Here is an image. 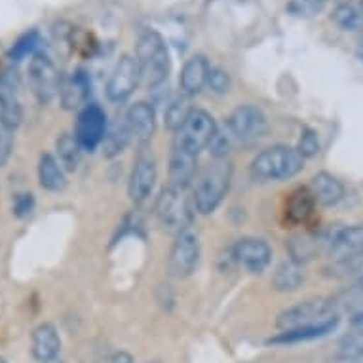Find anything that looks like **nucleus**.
I'll use <instances>...</instances> for the list:
<instances>
[{"instance_id":"1","label":"nucleus","mask_w":363,"mask_h":363,"mask_svg":"<svg viewBox=\"0 0 363 363\" xmlns=\"http://www.w3.org/2000/svg\"><path fill=\"white\" fill-rule=\"evenodd\" d=\"M233 179V166L226 158H215L198 173L192 183V206L198 213L209 215L225 200Z\"/></svg>"},{"instance_id":"2","label":"nucleus","mask_w":363,"mask_h":363,"mask_svg":"<svg viewBox=\"0 0 363 363\" xmlns=\"http://www.w3.org/2000/svg\"><path fill=\"white\" fill-rule=\"evenodd\" d=\"M304 158L297 149L276 145L264 149L251 162V175L257 181H287L303 172Z\"/></svg>"},{"instance_id":"3","label":"nucleus","mask_w":363,"mask_h":363,"mask_svg":"<svg viewBox=\"0 0 363 363\" xmlns=\"http://www.w3.org/2000/svg\"><path fill=\"white\" fill-rule=\"evenodd\" d=\"M138 63L141 69V77L147 80L149 88H156L167 80L169 69H172V60L169 52L160 33L155 29L141 30L138 38Z\"/></svg>"},{"instance_id":"4","label":"nucleus","mask_w":363,"mask_h":363,"mask_svg":"<svg viewBox=\"0 0 363 363\" xmlns=\"http://www.w3.org/2000/svg\"><path fill=\"white\" fill-rule=\"evenodd\" d=\"M155 213L160 220V225L169 230V233H183L191 228L192 223V208L189 198L185 194V189L179 186H166L156 198Z\"/></svg>"},{"instance_id":"5","label":"nucleus","mask_w":363,"mask_h":363,"mask_svg":"<svg viewBox=\"0 0 363 363\" xmlns=\"http://www.w3.org/2000/svg\"><path fill=\"white\" fill-rule=\"evenodd\" d=\"M27 78H29V86L33 89V96L38 99L42 105H48L54 101L55 97L60 96L61 89V78L57 67L48 55L35 54L27 69Z\"/></svg>"},{"instance_id":"6","label":"nucleus","mask_w":363,"mask_h":363,"mask_svg":"<svg viewBox=\"0 0 363 363\" xmlns=\"http://www.w3.org/2000/svg\"><path fill=\"white\" fill-rule=\"evenodd\" d=\"M217 130H219L217 122H215L213 116L208 111H203V108H192L191 114L186 116L183 128L177 131L175 141L179 145H183L185 149L200 155V150L209 147V143L213 141Z\"/></svg>"},{"instance_id":"7","label":"nucleus","mask_w":363,"mask_h":363,"mask_svg":"<svg viewBox=\"0 0 363 363\" xmlns=\"http://www.w3.org/2000/svg\"><path fill=\"white\" fill-rule=\"evenodd\" d=\"M335 303H328L322 298H315V301H304V303L291 306V308L284 310L276 325L286 331V329H295V328H304V325H314V323H322L325 320L335 318L333 314Z\"/></svg>"},{"instance_id":"8","label":"nucleus","mask_w":363,"mask_h":363,"mask_svg":"<svg viewBox=\"0 0 363 363\" xmlns=\"http://www.w3.org/2000/svg\"><path fill=\"white\" fill-rule=\"evenodd\" d=\"M226 128L230 130L236 141L251 143L267 133L268 120L261 108L255 105H240L226 120Z\"/></svg>"},{"instance_id":"9","label":"nucleus","mask_w":363,"mask_h":363,"mask_svg":"<svg viewBox=\"0 0 363 363\" xmlns=\"http://www.w3.org/2000/svg\"><path fill=\"white\" fill-rule=\"evenodd\" d=\"M107 114L99 105L89 103L78 113L74 138L80 143L82 150H96L103 143V138L107 133Z\"/></svg>"},{"instance_id":"10","label":"nucleus","mask_w":363,"mask_h":363,"mask_svg":"<svg viewBox=\"0 0 363 363\" xmlns=\"http://www.w3.org/2000/svg\"><path fill=\"white\" fill-rule=\"evenodd\" d=\"M141 78L138 60L131 55H122L107 80V97L114 103L125 101L138 89Z\"/></svg>"},{"instance_id":"11","label":"nucleus","mask_w":363,"mask_h":363,"mask_svg":"<svg viewBox=\"0 0 363 363\" xmlns=\"http://www.w3.org/2000/svg\"><path fill=\"white\" fill-rule=\"evenodd\" d=\"M320 236L322 247L339 257H350V255H363V225H352V226H329L328 230Z\"/></svg>"},{"instance_id":"12","label":"nucleus","mask_w":363,"mask_h":363,"mask_svg":"<svg viewBox=\"0 0 363 363\" xmlns=\"http://www.w3.org/2000/svg\"><path fill=\"white\" fill-rule=\"evenodd\" d=\"M198 259H200V242L196 234L191 228H186L175 236L169 253V270L177 278H186L196 270Z\"/></svg>"},{"instance_id":"13","label":"nucleus","mask_w":363,"mask_h":363,"mask_svg":"<svg viewBox=\"0 0 363 363\" xmlns=\"http://www.w3.org/2000/svg\"><path fill=\"white\" fill-rule=\"evenodd\" d=\"M230 255L238 267L245 268L251 274H261L272 261V250L264 240L242 238L230 247Z\"/></svg>"},{"instance_id":"14","label":"nucleus","mask_w":363,"mask_h":363,"mask_svg":"<svg viewBox=\"0 0 363 363\" xmlns=\"http://www.w3.org/2000/svg\"><path fill=\"white\" fill-rule=\"evenodd\" d=\"M156 183V160L155 156L143 150L135 158L133 169H131L130 183H128V194L131 202L143 203L150 196Z\"/></svg>"},{"instance_id":"15","label":"nucleus","mask_w":363,"mask_h":363,"mask_svg":"<svg viewBox=\"0 0 363 363\" xmlns=\"http://www.w3.org/2000/svg\"><path fill=\"white\" fill-rule=\"evenodd\" d=\"M198 175V155L173 141L169 155V185L186 189Z\"/></svg>"},{"instance_id":"16","label":"nucleus","mask_w":363,"mask_h":363,"mask_svg":"<svg viewBox=\"0 0 363 363\" xmlns=\"http://www.w3.org/2000/svg\"><path fill=\"white\" fill-rule=\"evenodd\" d=\"M89 94H91V82L84 69H77L61 82L60 99L67 111H78V108L82 111L88 105Z\"/></svg>"},{"instance_id":"17","label":"nucleus","mask_w":363,"mask_h":363,"mask_svg":"<svg viewBox=\"0 0 363 363\" xmlns=\"http://www.w3.org/2000/svg\"><path fill=\"white\" fill-rule=\"evenodd\" d=\"M209 71H211V65H209L206 55H192L191 60L185 63L183 71H181V77H179L181 94L186 97L200 94L208 86Z\"/></svg>"},{"instance_id":"18","label":"nucleus","mask_w":363,"mask_h":363,"mask_svg":"<svg viewBox=\"0 0 363 363\" xmlns=\"http://www.w3.org/2000/svg\"><path fill=\"white\" fill-rule=\"evenodd\" d=\"M125 120H128V125H130L131 138H135L141 143H147L155 135L156 113L150 103L139 101L135 105H131L128 108V113H125Z\"/></svg>"},{"instance_id":"19","label":"nucleus","mask_w":363,"mask_h":363,"mask_svg":"<svg viewBox=\"0 0 363 363\" xmlns=\"http://www.w3.org/2000/svg\"><path fill=\"white\" fill-rule=\"evenodd\" d=\"M308 191L312 192L315 203H320L323 208H333L345 198V185L328 172L315 173L310 181Z\"/></svg>"},{"instance_id":"20","label":"nucleus","mask_w":363,"mask_h":363,"mask_svg":"<svg viewBox=\"0 0 363 363\" xmlns=\"http://www.w3.org/2000/svg\"><path fill=\"white\" fill-rule=\"evenodd\" d=\"M30 342H33V356L38 362H52V359H57V356H60L61 339L57 329L52 323L36 325L35 331H33V337H30Z\"/></svg>"},{"instance_id":"21","label":"nucleus","mask_w":363,"mask_h":363,"mask_svg":"<svg viewBox=\"0 0 363 363\" xmlns=\"http://www.w3.org/2000/svg\"><path fill=\"white\" fill-rule=\"evenodd\" d=\"M337 315L331 318V320H325L322 323H314V325H304V328H295V329H286L281 331L276 337L270 339L272 345H295V342H304V340H314L322 339L325 335L333 333L335 328H337Z\"/></svg>"},{"instance_id":"22","label":"nucleus","mask_w":363,"mask_h":363,"mask_svg":"<svg viewBox=\"0 0 363 363\" xmlns=\"http://www.w3.org/2000/svg\"><path fill=\"white\" fill-rule=\"evenodd\" d=\"M304 280H306L304 264L289 259V261H284L280 267L276 268L274 276H272V287H274L276 291L281 293L295 291V289L303 286Z\"/></svg>"},{"instance_id":"23","label":"nucleus","mask_w":363,"mask_h":363,"mask_svg":"<svg viewBox=\"0 0 363 363\" xmlns=\"http://www.w3.org/2000/svg\"><path fill=\"white\" fill-rule=\"evenodd\" d=\"M38 181L44 191L60 192L67 186L65 172L57 158L52 155H42L38 162Z\"/></svg>"},{"instance_id":"24","label":"nucleus","mask_w":363,"mask_h":363,"mask_svg":"<svg viewBox=\"0 0 363 363\" xmlns=\"http://www.w3.org/2000/svg\"><path fill=\"white\" fill-rule=\"evenodd\" d=\"M130 138H131V131L124 114L122 118H118L116 122H113V124L107 128V133H105V138H103V143H101L103 155L107 156V158L118 156L120 152L125 149V145H128Z\"/></svg>"},{"instance_id":"25","label":"nucleus","mask_w":363,"mask_h":363,"mask_svg":"<svg viewBox=\"0 0 363 363\" xmlns=\"http://www.w3.org/2000/svg\"><path fill=\"white\" fill-rule=\"evenodd\" d=\"M287 251H289V259L295 262L304 264L310 259H314L315 253L322 247L320 236H310V234H297L287 240L286 244Z\"/></svg>"},{"instance_id":"26","label":"nucleus","mask_w":363,"mask_h":363,"mask_svg":"<svg viewBox=\"0 0 363 363\" xmlns=\"http://www.w3.org/2000/svg\"><path fill=\"white\" fill-rule=\"evenodd\" d=\"M0 116L6 120L12 128H18L21 118H23L16 91H13L12 84L6 82V80H0Z\"/></svg>"},{"instance_id":"27","label":"nucleus","mask_w":363,"mask_h":363,"mask_svg":"<svg viewBox=\"0 0 363 363\" xmlns=\"http://www.w3.org/2000/svg\"><path fill=\"white\" fill-rule=\"evenodd\" d=\"M55 150H57V158L63 169L67 172H74L80 164V156H82V147L77 141L74 135L63 133L57 143H55Z\"/></svg>"},{"instance_id":"28","label":"nucleus","mask_w":363,"mask_h":363,"mask_svg":"<svg viewBox=\"0 0 363 363\" xmlns=\"http://www.w3.org/2000/svg\"><path fill=\"white\" fill-rule=\"evenodd\" d=\"M314 196L308 189H301V191L293 192L289 202H287V215L293 223H306L310 215L314 211Z\"/></svg>"},{"instance_id":"29","label":"nucleus","mask_w":363,"mask_h":363,"mask_svg":"<svg viewBox=\"0 0 363 363\" xmlns=\"http://www.w3.org/2000/svg\"><path fill=\"white\" fill-rule=\"evenodd\" d=\"M331 21L346 33L363 30V12L352 4H339L331 13Z\"/></svg>"},{"instance_id":"30","label":"nucleus","mask_w":363,"mask_h":363,"mask_svg":"<svg viewBox=\"0 0 363 363\" xmlns=\"http://www.w3.org/2000/svg\"><path fill=\"white\" fill-rule=\"evenodd\" d=\"M186 97V96H185ZM185 97H175L172 101L167 103L166 113H164V118H166V128L173 133H177L183 124H185L186 116L191 114L192 108L189 107V103H186Z\"/></svg>"},{"instance_id":"31","label":"nucleus","mask_w":363,"mask_h":363,"mask_svg":"<svg viewBox=\"0 0 363 363\" xmlns=\"http://www.w3.org/2000/svg\"><path fill=\"white\" fill-rule=\"evenodd\" d=\"M38 40H40V36H38V33L36 30H30V33H25L23 36H19L18 40H16V44H13L12 48H10V52H8V57L12 61H19L23 60V57H27V55L33 52V50L38 46Z\"/></svg>"},{"instance_id":"32","label":"nucleus","mask_w":363,"mask_h":363,"mask_svg":"<svg viewBox=\"0 0 363 363\" xmlns=\"http://www.w3.org/2000/svg\"><path fill=\"white\" fill-rule=\"evenodd\" d=\"M234 135L230 133V130L225 125V130H217V133H215L213 141L209 143V152L213 155V158H226V155L230 152V149H233L234 145Z\"/></svg>"},{"instance_id":"33","label":"nucleus","mask_w":363,"mask_h":363,"mask_svg":"<svg viewBox=\"0 0 363 363\" xmlns=\"http://www.w3.org/2000/svg\"><path fill=\"white\" fill-rule=\"evenodd\" d=\"M323 0H289L287 12L297 18H312L323 8Z\"/></svg>"},{"instance_id":"34","label":"nucleus","mask_w":363,"mask_h":363,"mask_svg":"<svg viewBox=\"0 0 363 363\" xmlns=\"http://www.w3.org/2000/svg\"><path fill=\"white\" fill-rule=\"evenodd\" d=\"M13 150V128L0 116V167L4 166Z\"/></svg>"},{"instance_id":"35","label":"nucleus","mask_w":363,"mask_h":363,"mask_svg":"<svg viewBox=\"0 0 363 363\" xmlns=\"http://www.w3.org/2000/svg\"><path fill=\"white\" fill-rule=\"evenodd\" d=\"M320 139H318V133L312 130H304L301 133V139H298V145H297V150L303 155V158H314L318 152H320Z\"/></svg>"},{"instance_id":"36","label":"nucleus","mask_w":363,"mask_h":363,"mask_svg":"<svg viewBox=\"0 0 363 363\" xmlns=\"http://www.w3.org/2000/svg\"><path fill=\"white\" fill-rule=\"evenodd\" d=\"M208 86L213 89L215 94H226L230 89V74L219 67H211L208 77Z\"/></svg>"},{"instance_id":"37","label":"nucleus","mask_w":363,"mask_h":363,"mask_svg":"<svg viewBox=\"0 0 363 363\" xmlns=\"http://www.w3.org/2000/svg\"><path fill=\"white\" fill-rule=\"evenodd\" d=\"M35 209V198L29 192H21V194H16L12 202V213L19 219H25L29 217Z\"/></svg>"},{"instance_id":"38","label":"nucleus","mask_w":363,"mask_h":363,"mask_svg":"<svg viewBox=\"0 0 363 363\" xmlns=\"http://www.w3.org/2000/svg\"><path fill=\"white\" fill-rule=\"evenodd\" d=\"M108 363H133V357L128 352H116Z\"/></svg>"},{"instance_id":"39","label":"nucleus","mask_w":363,"mask_h":363,"mask_svg":"<svg viewBox=\"0 0 363 363\" xmlns=\"http://www.w3.org/2000/svg\"><path fill=\"white\" fill-rule=\"evenodd\" d=\"M335 2H337V6L339 4H350V0H335Z\"/></svg>"},{"instance_id":"40","label":"nucleus","mask_w":363,"mask_h":363,"mask_svg":"<svg viewBox=\"0 0 363 363\" xmlns=\"http://www.w3.org/2000/svg\"><path fill=\"white\" fill-rule=\"evenodd\" d=\"M359 10H362V12H363V0H359Z\"/></svg>"},{"instance_id":"41","label":"nucleus","mask_w":363,"mask_h":363,"mask_svg":"<svg viewBox=\"0 0 363 363\" xmlns=\"http://www.w3.org/2000/svg\"><path fill=\"white\" fill-rule=\"evenodd\" d=\"M46 363H63V362H57V359H52V362H46Z\"/></svg>"},{"instance_id":"42","label":"nucleus","mask_w":363,"mask_h":363,"mask_svg":"<svg viewBox=\"0 0 363 363\" xmlns=\"http://www.w3.org/2000/svg\"><path fill=\"white\" fill-rule=\"evenodd\" d=\"M0 363H8L6 359H4V357H0Z\"/></svg>"},{"instance_id":"43","label":"nucleus","mask_w":363,"mask_h":363,"mask_svg":"<svg viewBox=\"0 0 363 363\" xmlns=\"http://www.w3.org/2000/svg\"><path fill=\"white\" fill-rule=\"evenodd\" d=\"M323 2H328V0H323Z\"/></svg>"}]
</instances>
